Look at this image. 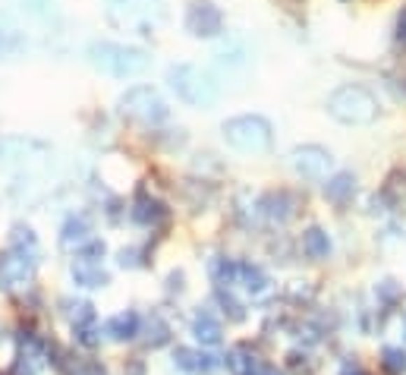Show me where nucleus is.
Returning <instances> with one entry per match:
<instances>
[{"label":"nucleus","mask_w":406,"mask_h":375,"mask_svg":"<svg viewBox=\"0 0 406 375\" xmlns=\"http://www.w3.org/2000/svg\"><path fill=\"white\" fill-rule=\"evenodd\" d=\"M221 136L233 152L242 155H265L274 146V127L261 114H240L221 123Z\"/></svg>","instance_id":"5"},{"label":"nucleus","mask_w":406,"mask_h":375,"mask_svg":"<svg viewBox=\"0 0 406 375\" xmlns=\"http://www.w3.org/2000/svg\"><path fill=\"white\" fill-rule=\"evenodd\" d=\"M353 192H356V177L353 174H347V171H340V174H334V177L324 183V196L331 199V202H347V199H353Z\"/></svg>","instance_id":"14"},{"label":"nucleus","mask_w":406,"mask_h":375,"mask_svg":"<svg viewBox=\"0 0 406 375\" xmlns=\"http://www.w3.org/2000/svg\"><path fill=\"white\" fill-rule=\"evenodd\" d=\"M167 341H171V328H167L161 318H154V328L148 325V344H152V347H161V344H167Z\"/></svg>","instance_id":"25"},{"label":"nucleus","mask_w":406,"mask_h":375,"mask_svg":"<svg viewBox=\"0 0 406 375\" xmlns=\"http://www.w3.org/2000/svg\"><path fill=\"white\" fill-rule=\"evenodd\" d=\"M73 278H76L79 287H104L108 284V274H104L95 262H79V265H73Z\"/></svg>","instance_id":"19"},{"label":"nucleus","mask_w":406,"mask_h":375,"mask_svg":"<svg viewBox=\"0 0 406 375\" xmlns=\"http://www.w3.org/2000/svg\"><path fill=\"white\" fill-rule=\"evenodd\" d=\"M303 253L309 259H328L331 255V236L321 227H309L303 234Z\"/></svg>","instance_id":"15"},{"label":"nucleus","mask_w":406,"mask_h":375,"mask_svg":"<svg viewBox=\"0 0 406 375\" xmlns=\"http://www.w3.org/2000/svg\"><path fill=\"white\" fill-rule=\"evenodd\" d=\"M290 164L299 177L305 180H324L331 171H334V155L324 146H315V142H305V146H296L290 152Z\"/></svg>","instance_id":"8"},{"label":"nucleus","mask_w":406,"mask_h":375,"mask_svg":"<svg viewBox=\"0 0 406 375\" xmlns=\"http://www.w3.org/2000/svg\"><path fill=\"white\" fill-rule=\"evenodd\" d=\"M108 334L117 337V341H133L139 334V316L136 312H120L108 322Z\"/></svg>","instance_id":"16"},{"label":"nucleus","mask_w":406,"mask_h":375,"mask_svg":"<svg viewBox=\"0 0 406 375\" xmlns=\"http://www.w3.org/2000/svg\"><path fill=\"white\" fill-rule=\"evenodd\" d=\"M236 278H240L242 287L252 293H261L268 287V274L261 271L259 265H252V262H240V265H236Z\"/></svg>","instance_id":"18"},{"label":"nucleus","mask_w":406,"mask_h":375,"mask_svg":"<svg viewBox=\"0 0 406 375\" xmlns=\"http://www.w3.org/2000/svg\"><path fill=\"white\" fill-rule=\"evenodd\" d=\"M255 356L252 353H246L242 347H236V350H230V356H227V366H230V372H236V375H249L255 369Z\"/></svg>","instance_id":"21"},{"label":"nucleus","mask_w":406,"mask_h":375,"mask_svg":"<svg viewBox=\"0 0 406 375\" xmlns=\"http://www.w3.org/2000/svg\"><path fill=\"white\" fill-rule=\"evenodd\" d=\"M85 54H89V64L98 73L114 79H133L152 66V54L145 48L120 45V41H92Z\"/></svg>","instance_id":"1"},{"label":"nucleus","mask_w":406,"mask_h":375,"mask_svg":"<svg viewBox=\"0 0 406 375\" xmlns=\"http://www.w3.org/2000/svg\"><path fill=\"white\" fill-rule=\"evenodd\" d=\"M133 218L139 224L154 227V224H161L167 218V208H164V202H158V199H152V196H145V192H142V196L136 199V205H133Z\"/></svg>","instance_id":"12"},{"label":"nucleus","mask_w":406,"mask_h":375,"mask_svg":"<svg viewBox=\"0 0 406 375\" xmlns=\"http://www.w3.org/2000/svg\"><path fill=\"white\" fill-rule=\"evenodd\" d=\"M117 108H120V114L126 120L142 123V127H161L167 120V114H171L167 101L152 85H133V89H126L120 95V101H117Z\"/></svg>","instance_id":"6"},{"label":"nucleus","mask_w":406,"mask_h":375,"mask_svg":"<svg viewBox=\"0 0 406 375\" xmlns=\"http://www.w3.org/2000/svg\"><path fill=\"white\" fill-rule=\"evenodd\" d=\"M215 57L221 66H242L249 60V48H246V41H240V38H227L217 45Z\"/></svg>","instance_id":"13"},{"label":"nucleus","mask_w":406,"mask_h":375,"mask_svg":"<svg viewBox=\"0 0 406 375\" xmlns=\"http://www.w3.org/2000/svg\"><path fill=\"white\" fill-rule=\"evenodd\" d=\"M167 83H171L173 95L189 108H215L221 101V83L211 76V70L198 64H173L167 70Z\"/></svg>","instance_id":"2"},{"label":"nucleus","mask_w":406,"mask_h":375,"mask_svg":"<svg viewBox=\"0 0 406 375\" xmlns=\"http://www.w3.org/2000/svg\"><path fill=\"white\" fill-rule=\"evenodd\" d=\"M340 375H365V372H362L359 362H347V366L340 369Z\"/></svg>","instance_id":"29"},{"label":"nucleus","mask_w":406,"mask_h":375,"mask_svg":"<svg viewBox=\"0 0 406 375\" xmlns=\"http://www.w3.org/2000/svg\"><path fill=\"white\" fill-rule=\"evenodd\" d=\"M384 366L391 369V372H403V369H406V353L400 347H387L384 350Z\"/></svg>","instance_id":"26"},{"label":"nucleus","mask_w":406,"mask_h":375,"mask_svg":"<svg viewBox=\"0 0 406 375\" xmlns=\"http://www.w3.org/2000/svg\"><path fill=\"white\" fill-rule=\"evenodd\" d=\"M328 114L343 127H368L378 117V98L359 83L337 85L328 95Z\"/></svg>","instance_id":"4"},{"label":"nucleus","mask_w":406,"mask_h":375,"mask_svg":"<svg viewBox=\"0 0 406 375\" xmlns=\"http://www.w3.org/2000/svg\"><path fill=\"white\" fill-rule=\"evenodd\" d=\"M192 334L202 344H221V322L211 312H198L196 322H192Z\"/></svg>","instance_id":"17"},{"label":"nucleus","mask_w":406,"mask_h":375,"mask_svg":"<svg viewBox=\"0 0 406 375\" xmlns=\"http://www.w3.org/2000/svg\"><path fill=\"white\" fill-rule=\"evenodd\" d=\"M215 281L217 284H233L236 281V262H227V259H217L215 262Z\"/></svg>","instance_id":"22"},{"label":"nucleus","mask_w":406,"mask_h":375,"mask_svg":"<svg viewBox=\"0 0 406 375\" xmlns=\"http://www.w3.org/2000/svg\"><path fill=\"white\" fill-rule=\"evenodd\" d=\"M89 240V221L82 215L79 218H70L64 224V246H73V243H85Z\"/></svg>","instance_id":"20"},{"label":"nucleus","mask_w":406,"mask_h":375,"mask_svg":"<svg viewBox=\"0 0 406 375\" xmlns=\"http://www.w3.org/2000/svg\"><path fill=\"white\" fill-rule=\"evenodd\" d=\"M22 48H26V35L7 13H0V57H16Z\"/></svg>","instance_id":"10"},{"label":"nucleus","mask_w":406,"mask_h":375,"mask_svg":"<svg viewBox=\"0 0 406 375\" xmlns=\"http://www.w3.org/2000/svg\"><path fill=\"white\" fill-rule=\"evenodd\" d=\"M183 26L192 38H217L224 35V13L211 0H189Z\"/></svg>","instance_id":"7"},{"label":"nucleus","mask_w":406,"mask_h":375,"mask_svg":"<svg viewBox=\"0 0 406 375\" xmlns=\"http://www.w3.org/2000/svg\"><path fill=\"white\" fill-rule=\"evenodd\" d=\"M35 271V259L26 249H10V253H0V287L3 290H13V287L26 284Z\"/></svg>","instance_id":"9"},{"label":"nucleus","mask_w":406,"mask_h":375,"mask_svg":"<svg viewBox=\"0 0 406 375\" xmlns=\"http://www.w3.org/2000/svg\"><path fill=\"white\" fill-rule=\"evenodd\" d=\"M51 3H54V0H22V7H26L29 13H48Z\"/></svg>","instance_id":"27"},{"label":"nucleus","mask_w":406,"mask_h":375,"mask_svg":"<svg viewBox=\"0 0 406 375\" xmlns=\"http://www.w3.org/2000/svg\"><path fill=\"white\" fill-rule=\"evenodd\" d=\"M108 22L120 32L154 35L167 22V7L164 0H110Z\"/></svg>","instance_id":"3"},{"label":"nucleus","mask_w":406,"mask_h":375,"mask_svg":"<svg viewBox=\"0 0 406 375\" xmlns=\"http://www.w3.org/2000/svg\"><path fill=\"white\" fill-rule=\"evenodd\" d=\"M173 360H177V366L186 369V372H196V369H198V353H196V350H189V347H177Z\"/></svg>","instance_id":"23"},{"label":"nucleus","mask_w":406,"mask_h":375,"mask_svg":"<svg viewBox=\"0 0 406 375\" xmlns=\"http://www.w3.org/2000/svg\"><path fill=\"white\" fill-rule=\"evenodd\" d=\"M217 299H221L224 312H227V316H230V318H233V322H240V318H242V316H246V312H242V306H240V303H236V299H233V297H230V293H227V290H224V287H221V290H217Z\"/></svg>","instance_id":"24"},{"label":"nucleus","mask_w":406,"mask_h":375,"mask_svg":"<svg viewBox=\"0 0 406 375\" xmlns=\"http://www.w3.org/2000/svg\"><path fill=\"white\" fill-rule=\"evenodd\" d=\"M393 38H397V45L406 48V7L397 13V32H393Z\"/></svg>","instance_id":"28"},{"label":"nucleus","mask_w":406,"mask_h":375,"mask_svg":"<svg viewBox=\"0 0 406 375\" xmlns=\"http://www.w3.org/2000/svg\"><path fill=\"white\" fill-rule=\"evenodd\" d=\"M293 208H296V199H293L287 190L268 192V196L261 199V211H265L268 218H274V221H287V218L293 215Z\"/></svg>","instance_id":"11"}]
</instances>
